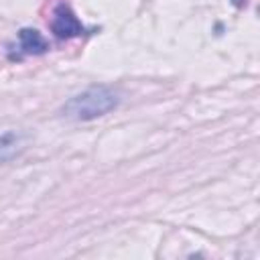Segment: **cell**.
Masks as SVG:
<instances>
[{"instance_id": "cell-1", "label": "cell", "mask_w": 260, "mask_h": 260, "mask_svg": "<svg viewBox=\"0 0 260 260\" xmlns=\"http://www.w3.org/2000/svg\"><path fill=\"white\" fill-rule=\"evenodd\" d=\"M118 104H120L118 91H114L108 85H93V87H87L85 91L69 98L63 104L61 114L75 122H87V120L106 116Z\"/></svg>"}, {"instance_id": "cell-2", "label": "cell", "mask_w": 260, "mask_h": 260, "mask_svg": "<svg viewBox=\"0 0 260 260\" xmlns=\"http://www.w3.org/2000/svg\"><path fill=\"white\" fill-rule=\"evenodd\" d=\"M51 30L57 39H73V37H79L83 32V24L79 22V18L73 14V10L69 6L59 4L53 10Z\"/></svg>"}, {"instance_id": "cell-3", "label": "cell", "mask_w": 260, "mask_h": 260, "mask_svg": "<svg viewBox=\"0 0 260 260\" xmlns=\"http://www.w3.org/2000/svg\"><path fill=\"white\" fill-rule=\"evenodd\" d=\"M49 49V43L45 37L35 28H20L18 32V53L10 59H22L26 55H43Z\"/></svg>"}, {"instance_id": "cell-4", "label": "cell", "mask_w": 260, "mask_h": 260, "mask_svg": "<svg viewBox=\"0 0 260 260\" xmlns=\"http://www.w3.org/2000/svg\"><path fill=\"white\" fill-rule=\"evenodd\" d=\"M24 148V136L20 132H4L0 136V162L14 158Z\"/></svg>"}]
</instances>
